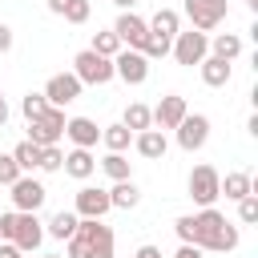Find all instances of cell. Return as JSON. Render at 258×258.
I'll return each mask as SVG.
<instances>
[{
	"label": "cell",
	"instance_id": "cell-1",
	"mask_svg": "<svg viewBox=\"0 0 258 258\" xmlns=\"http://www.w3.org/2000/svg\"><path fill=\"white\" fill-rule=\"evenodd\" d=\"M173 230H177V238H181L185 246H198V250H218V254H226V250L238 246V226H230L214 206L202 210V214L177 218Z\"/></svg>",
	"mask_w": 258,
	"mask_h": 258
},
{
	"label": "cell",
	"instance_id": "cell-2",
	"mask_svg": "<svg viewBox=\"0 0 258 258\" xmlns=\"http://www.w3.org/2000/svg\"><path fill=\"white\" fill-rule=\"evenodd\" d=\"M69 258H113V230L101 218H81L69 238Z\"/></svg>",
	"mask_w": 258,
	"mask_h": 258
},
{
	"label": "cell",
	"instance_id": "cell-3",
	"mask_svg": "<svg viewBox=\"0 0 258 258\" xmlns=\"http://www.w3.org/2000/svg\"><path fill=\"white\" fill-rule=\"evenodd\" d=\"M73 77H77L81 85H109V81H113V60L85 48V52L73 56Z\"/></svg>",
	"mask_w": 258,
	"mask_h": 258
},
{
	"label": "cell",
	"instance_id": "cell-4",
	"mask_svg": "<svg viewBox=\"0 0 258 258\" xmlns=\"http://www.w3.org/2000/svg\"><path fill=\"white\" fill-rule=\"evenodd\" d=\"M169 52H173V60H177V64H202V60L210 56V36H206V32H198V28L177 32V36H173V44H169Z\"/></svg>",
	"mask_w": 258,
	"mask_h": 258
},
{
	"label": "cell",
	"instance_id": "cell-5",
	"mask_svg": "<svg viewBox=\"0 0 258 258\" xmlns=\"http://www.w3.org/2000/svg\"><path fill=\"white\" fill-rule=\"evenodd\" d=\"M60 137H64V109H48L44 117L28 121V141H32L36 149H44V145H56Z\"/></svg>",
	"mask_w": 258,
	"mask_h": 258
},
{
	"label": "cell",
	"instance_id": "cell-6",
	"mask_svg": "<svg viewBox=\"0 0 258 258\" xmlns=\"http://www.w3.org/2000/svg\"><path fill=\"white\" fill-rule=\"evenodd\" d=\"M218 181H222V173L214 169V165H194V173H189V198L202 206V210H210L222 194H218Z\"/></svg>",
	"mask_w": 258,
	"mask_h": 258
},
{
	"label": "cell",
	"instance_id": "cell-7",
	"mask_svg": "<svg viewBox=\"0 0 258 258\" xmlns=\"http://www.w3.org/2000/svg\"><path fill=\"white\" fill-rule=\"evenodd\" d=\"M226 0H185V16H189V24L198 28V32H210V28H218L222 20H226Z\"/></svg>",
	"mask_w": 258,
	"mask_h": 258
},
{
	"label": "cell",
	"instance_id": "cell-8",
	"mask_svg": "<svg viewBox=\"0 0 258 258\" xmlns=\"http://www.w3.org/2000/svg\"><path fill=\"white\" fill-rule=\"evenodd\" d=\"M8 189H12V206H16V214H36V210L44 206V198H48V189H44L36 177H16Z\"/></svg>",
	"mask_w": 258,
	"mask_h": 258
},
{
	"label": "cell",
	"instance_id": "cell-9",
	"mask_svg": "<svg viewBox=\"0 0 258 258\" xmlns=\"http://www.w3.org/2000/svg\"><path fill=\"white\" fill-rule=\"evenodd\" d=\"M113 77H121L125 85H145L149 60H145L141 52H133V48H121V52L113 56Z\"/></svg>",
	"mask_w": 258,
	"mask_h": 258
},
{
	"label": "cell",
	"instance_id": "cell-10",
	"mask_svg": "<svg viewBox=\"0 0 258 258\" xmlns=\"http://www.w3.org/2000/svg\"><path fill=\"white\" fill-rule=\"evenodd\" d=\"M206 137H210V117L206 113H185L181 125H177V145L185 153H194V149L206 145Z\"/></svg>",
	"mask_w": 258,
	"mask_h": 258
},
{
	"label": "cell",
	"instance_id": "cell-11",
	"mask_svg": "<svg viewBox=\"0 0 258 258\" xmlns=\"http://www.w3.org/2000/svg\"><path fill=\"white\" fill-rule=\"evenodd\" d=\"M77 97H81V81H77L73 73H56V77H48V85H44V101H48L52 109L73 105Z\"/></svg>",
	"mask_w": 258,
	"mask_h": 258
},
{
	"label": "cell",
	"instance_id": "cell-12",
	"mask_svg": "<svg viewBox=\"0 0 258 258\" xmlns=\"http://www.w3.org/2000/svg\"><path fill=\"white\" fill-rule=\"evenodd\" d=\"M40 242H44V222H40L36 214H20V218H16L12 246H16L20 254H32V250H40Z\"/></svg>",
	"mask_w": 258,
	"mask_h": 258
},
{
	"label": "cell",
	"instance_id": "cell-13",
	"mask_svg": "<svg viewBox=\"0 0 258 258\" xmlns=\"http://www.w3.org/2000/svg\"><path fill=\"white\" fill-rule=\"evenodd\" d=\"M113 32H117V40L129 44L133 52H141V48H145V36H149V28H145V20H141L137 12H121L117 24H113Z\"/></svg>",
	"mask_w": 258,
	"mask_h": 258
},
{
	"label": "cell",
	"instance_id": "cell-14",
	"mask_svg": "<svg viewBox=\"0 0 258 258\" xmlns=\"http://www.w3.org/2000/svg\"><path fill=\"white\" fill-rule=\"evenodd\" d=\"M149 113H153V125L165 133V129H177V125H181V117H185L189 109H185V97L169 93V97H161V101H157V109H149Z\"/></svg>",
	"mask_w": 258,
	"mask_h": 258
},
{
	"label": "cell",
	"instance_id": "cell-15",
	"mask_svg": "<svg viewBox=\"0 0 258 258\" xmlns=\"http://www.w3.org/2000/svg\"><path fill=\"white\" fill-rule=\"evenodd\" d=\"M113 206H109V189L101 185H85L77 189V218H105Z\"/></svg>",
	"mask_w": 258,
	"mask_h": 258
},
{
	"label": "cell",
	"instance_id": "cell-16",
	"mask_svg": "<svg viewBox=\"0 0 258 258\" xmlns=\"http://www.w3.org/2000/svg\"><path fill=\"white\" fill-rule=\"evenodd\" d=\"M64 133H69L73 149H93V145L101 141V129H97L93 117H69V121H64Z\"/></svg>",
	"mask_w": 258,
	"mask_h": 258
},
{
	"label": "cell",
	"instance_id": "cell-17",
	"mask_svg": "<svg viewBox=\"0 0 258 258\" xmlns=\"http://www.w3.org/2000/svg\"><path fill=\"white\" fill-rule=\"evenodd\" d=\"M177 24H181V16H177L173 8H157V12H153V20H145L149 36H157V40H169V44H173V36H177Z\"/></svg>",
	"mask_w": 258,
	"mask_h": 258
},
{
	"label": "cell",
	"instance_id": "cell-18",
	"mask_svg": "<svg viewBox=\"0 0 258 258\" xmlns=\"http://www.w3.org/2000/svg\"><path fill=\"white\" fill-rule=\"evenodd\" d=\"M133 145H137V153H141V157H149V161H161V157H165V149H169V141H165V133H161V129L133 133Z\"/></svg>",
	"mask_w": 258,
	"mask_h": 258
},
{
	"label": "cell",
	"instance_id": "cell-19",
	"mask_svg": "<svg viewBox=\"0 0 258 258\" xmlns=\"http://www.w3.org/2000/svg\"><path fill=\"white\" fill-rule=\"evenodd\" d=\"M60 165H64V173H69V177L85 181V177L97 169V157H93L89 149H73V153H64V161H60Z\"/></svg>",
	"mask_w": 258,
	"mask_h": 258
},
{
	"label": "cell",
	"instance_id": "cell-20",
	"mask_svg": "<svg viewBox=\"0 0 258 258\" xmlns=\"http://www.w3.org/2000/svg\"><path fill=\"white\" fill-rule=\"evenodd\" d=\"M198 69H202V81H206L210 89H222V85H230V77H234V69H230L226 60H218V56H206Z\"/></svg>",
	"mask_w": 258,
	"mask_h": 258
},
{
	"label": "cell",
	"instance_id": "cell-21",
	"mask_svg": "<svg viewBox=\"0 0 258 258\" xmlns=\"http://www.w3.org/2000/svg\"><path fill=\"white\" fill-rule=\"evenodd\" d=\"M218 194H226L230 202H242L254 194V177L250 173H226V181H218Z\"/></svg>",
	"mask_w": 258,
	"mask_h": 258
},
{
	"label": "cell",
	"instance_id": "cell-22",
	"mask_svg": "<svg viewBox=\"0 0 258 258\" xmlns=\"http://www.w3.org/2000/svg\"><path fill=\"white\" fill-rule=\"evenodd\" d=\"M121 125H125L129 133H145V129L153 125V113H149V105H141V101H133V105L125 109V117H121Z\"/></svg>",
	"mask_w": 258,
	"mask_h": 258
},
{
	"label": "cell",
	"instance_id": "cell-23",
	"mask_svg": "<svg viewBox=\"0 0 258 258\" xmlns=\"http://www.w3.org/2000/svg\"><path fill=\"white\" fill-rule=\"evenodd\" d=\"M137 202H141V189H137L133 181H117V185L109 189V206H113V210H133Z\"/></svg>",
	"mask_w": 258,
	"mask_h": 258
},
{
	"label": "cell",
	"instance_id": "cell-24",
	"mask_svg": "<svg viewBox=\"0 0 258 258\" xmlns=\"http://www.w3.org/2000/svg\"><path fill=\"white\" fill-rule=\"evenodd\" d=\"M210 48H214V56H218V60H226V64H230V60L242 52V36H234V32H218V36L210 40Z\"/></svg>",
	"mask_w": 258,
	"mask_h": 258
},
{
	"label": "cell",
	"instance_id": "cell-25",
	"mask_svg": "<svg viewBox=\"0 0 258 258\" xmlns=\"http://www.w3.org/2000/svg\"><path fill=\"white\" fill-rule=\"evenodd\" d=\"M77 222H81L77 214L60 210V214H52V218H48V234H52V238H60V242H69V238H73V230H77Z\"/></svg>",
	"mask_w": 258,
	"mask_h": 258
},
{
	"label": "cell",
	"instance_id": "cell-26",
	"mask_svg": "<svg viewBox=\"0 0 258 258\" xmlns=\"http://www.w3.org/2000/svg\"><path fill=\"white\" fill-rule=\"evenodd\" d=\"M89 52H97V56H117L121 52V40H117V32L109 28V32H93V44H89Z\"/></svg>",
	"mask_w": 258,
	"mask_h": 258
},
{
	"label": "cell",
	"instance_id": "cell-27",
	"mask_svg": "<svg viewBox=\"0 0 258 258\" xmlns=\"http://www.w3.org/2000/svg\"><path fill=\"white\" fill-rule=\"evenodd\" d=\"M101 141L109 145V153H121V149H129V141H133V133L117 121V125H109V129H101Z\"/></svg>",
	"mask_w": 258,
	"mask_h": 258
},
{
	"label": "cell",
	"instance_id": "cell-28",
	"mask_svg": "<svg viewBox=\"0 0 258 258\" xmlns=\"http://www.w3.org/2000/svg\"><path fill=\"white\" fill-rule=\"evenodd\" d=\"M12 161L20 165V173H24V169H36V161H40V149H36L32 141H20V145L12 149Z\"/></svg>",
	"mask_w": 258,
	"mask_h": 258
},
{
	"label": "cell",
	"instance_id": "cell-29",
	"mask_svg": "<svg viewBox=\"0 0 258 258\" xmlns=\"http://www.w3.org/2000/svg\"><path fill=\"white\" fill-rule=\"evenodd\" d=\"M48 109H52V105H48V101H44V93H28V97H24V101H20V113H24V117H28V121H36V117H44V113H48Z\"/></svg>",
	"mask_w": 258,
	"mask_h": 258
},
{
	"label": "cell",
	"instance_id": "cell-30",
	"mask_svg": "<svg viewBox=\"0 0 258 258\" xmlns=\"http://www.w3.org/2000/svg\"><path fill=\"white\" fill-rule=\"evenodd\" d=\"M101 169H105L113 181H129V161H125V153H109V157L101 161Z\"/></svg>",
	"mask_w": 258,
	"mask_h": 258
},
{
	"label": "cell",
	"instance_id": "cell-31",
	"mask_svg": "<svg viewBox=\"0 0 258 258\" xmlns=\"http://www.w3.org/2000/svg\"><path fill=\"white\" fill-rule=\"evenodd\" d=\"M60 161H64V153H60L56 145H44V149H40V161H36V169H48V173H52V169H60Z\"/></svg>",
	"mask_w": 258,
	"mask_h": 258
},
{
	"label": "cell",
	"instance_id": "cell-32",
	"mask_svg": "<svg viewBox=\"0 0 258 258\" xmlns=\"http://www.w3.org/2000/svg\"><path fill=\"white\" fill-rule=\"evenodd\" d=\"M89 12H93V8H89V0H73L60 16H64L69 24H85V20H89Z\"/></svg>",
	"mask_w": 258,
	"mask_h": 258
},
{
	"label": "cell",
	"instance_id": "cell-33",
	"mask_svg": "<svg viewBox=\"0 0 258 258\" xmlns=\"http://www.w3.org/2000/svg\"><path fill=\"white\" fill-rule=\"evenodd\" d=\"M16 177H24V173H20V165L12 161V153H0V185H12Z\"/></svg>",
	"mask_w": 258,
	"mask_h": 258
},
{
	"label": "cell",
	"instance_id": "cell-34",
	"mask_svg": "<svg viewBox=\"0 0 258 258\" xmlns=\"http://www.w3.org/2000/svg\"><path fill=\"white\" fill-rule=\"evenodd\" d=\"M238 218H242L246 226H254V222H258V198H254V194L238 202Z\"/></svg>",
	"mask_w": 258,
	"mask_h": 258
},
{
	"label": "cell",
	"instance_id": "cell-35",
	"mask_svg": "<svg viewBox=\"0 0 258 258\" xmlns=\"http://www.w3.org/2000/svg\"><path fill=\"white\" fill-rule=\"evenodd\" d=\"M16 218H20L16 210H8V214H0V238H4V242H12V234H16Z\"/></svg>",
	"mask_w": 258,
	"mask_h": 258
},
{
	"label": "cell",
	"instance_id": "cell-36",
	"mask_svg": "<svg viewBox=\"0 0 258 258\" xmlns=\"http://www.w3.org/2000/svg\"><path fill=\"white\" fill-rule=\"evenodd\" d=\"M8 48H12V28L0 20V52H8Z\"/></svg>",
	"mask_w": 258,
	"mask_h": 258
},
{
	"label": "cell",
	"instance_id": "cell-37",
	"mask_svg": "<svg viewBox=\"0 0 258 258\" xmlns=\"http://www.w3.org/2000/svg\"><path fill=\"white\" fill-rule=\"evenodd\" d=\"M173 258H202V250H198V246H185V242H181V250H177Z\"/></svg>",
	"mask_w": 258,
	"mask_h": 258
},
{
	"label": "cell",
	"instance_id": "cell-38",
	"mask_svg": "<svg viewBox=\"0 0 258 258\" xmlns=\"http://www.w3.org/2000/svg\"><path fill=\"white\" fill-rule=\"evenodd\" d=\"M0 258H24V254H20L12 242H0Z\"/></svg>",
	"mask_w": 258,
	"mask_h": 258
},
{
	"label": "cell",
	"instance_id": "cell-39",
	"mask_svg": "<svg viewBox=\"0 0 258 258\" xmlns=\"http://www.w3.org/2000/svg\"><path fill=\"white\" fill-rule=\"evenodd\" d=\"M133 258H161V250H157V246H141Z\"/></svg>",
	"mask_w": 258,
	"mask_h": 258
},
{
	"label": "cell",
	"instance_id": "cell-40",
	"mask_svg": "<svg viewBox=\"0 0 258 258\" xmlns=\"http://www.w3.org/2000/svg\"><path fill=\"white\" fill-rule=\"evenodd\" d=\"M69 4H73V0H48V12H56V16H60Z\"/></svg>",
	"mask_w": 258,
	"mask_h": 258
},
{
	"label": "cell",
	"instance_id": "cell-41",
	"mask_svg": "<svg viewBox=\"0 0 258 258\" xmlns=\"http://www.w3.org/2000/svg\"><path fill=\"white\" fill-rule=\"evenodd\" d=\"M8 125V101H4V93H0V129Z\"/></svg>",
	"mask_w": 258,
	"mask_h": 258
},
{
	"label": "cell",
	"instance_id": "cell-42",
	"mask_svg": "<svg viewBox=\"0 0 258 258\" xmlns=\"http://www.w3.org/2000/svg\"><path fill=\"white\" fill-rule=\"evenodd\" d=\"M113 4H117V8H125V12H133V4H137V0H113Z\"/></svg>",
	"mask_w": 258,
	"mask_h": 258
},
{
	"label": "cell",
	"instance_id": "cell-43",
	"mask_svg": "<svg viewBox=\"0 0 258 258\" xmlns=\"http://www.w3.org/2000/svg\"><path fill=\"white\" fill-rule=\"evenodd\" d=\"M36 258H56V254H36Z\"/></svg>",
	"mask_w": 258,
	"mask_h": 258
}]
</instances>
